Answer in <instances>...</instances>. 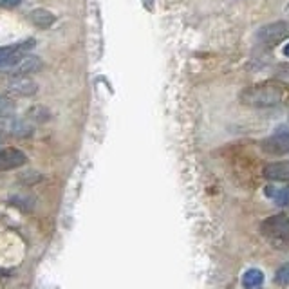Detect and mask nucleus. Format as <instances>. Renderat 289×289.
Masks as SVG:
<instances>
[{
    "mask_svg": "<svg viewBox=\"0 0 289 289\" xmlns=\"http://www.w3.org/2000/svg\"><path fill=\"white\" fill-rule=\"evenodd\" d=\"M6 90L9 94L18 96V98H27V96L36 94L38 85L27 76H11L6 83Z\"/></svg>",
    "mask_w": 289,
    "mask_h": 289,
    "instance_id": "7ed1b4c3",
    "label": "nucleus"
},
{
    "mask_svg": "<svg viewBox=\"0 0 289 289\" xmlns=\"http://www.w3.org/2000/svg\"><path fill=\"white\" fill-rule=\"evenodd\" d=\"M264 284V273L257 267H251L242 275V285L246 289H260Z\"/></svg>",
    "mask_w": 289,
    "mask_h": 289,
    "instance_id": "9b49d317",
    "label": "nucleus"
},
{
    "mask_svg": "<svg viewBox=\"0 0 289 289\" xmlns=\"http://www.w3.org/2000/svg\"><path fill=\"white\" fill-rule=\"evenodd\" d=\"M284 56H287V58H289V44L284 45Z\"/></svg>",
    "mask_w": 289,
    "mask_h": 289,
    "instance_id": "dca6fc26",
    "label": "nucleus"
},
{
    "mask_svg": "<svg viewBox=\"0 0 289 289\" xmlns=\"http://www.w3.org/2000/svg\"><path fill=\"white\" fill-rule=\"evenodd\" d=\"M29 20H31L36 27H40V29H47V27H51L54 24L56 17H54L51 11H47V9H35V11H31V13H29Z\"/></svg>",
    "mask_w": 289,
    "mask_h": 289,
    "instance_id": "9d476101",
    "label": "nucleus"
},
{
    "mask_svg": "<svg viewBox=\"0 0 289 289\" xmlns=\"http://www.w3.org/2000/svg\"><path fill=\"white\" fill-rule=\"evenodd\" d=\"M260 230L266 237H289V215L278 213V215L267 217L262 222Z\"/></svg>",
    "mask_w": 289,
    "mask_h": 289,
    "instance_id": "f03ea898",
    "label": "nucleus"
},
{
    "mask_svg": "<svg viewBox=\"0 0 289 289\" xmlns=\"http://www.w3.org/2000/svg\"><path fill=\"white\" fill-rule=\"evenodd\" d=\"M287 98V90L276 83H260L244 89L240 92V103L255 108L276 107Z\"/></svg>",
    "mask_w": 289,
    "mask_h": 289,
    "instance_id": "f257e3e1",
    "label": "nucleus"
},
{
    "mask_svg": "<svg viewBox=\"0 0 289 289\" xmlns=\"http://www.w3.org/2000/svg\"><path fill=\"white\" fill-rule=\"evenodd\" d=\"M26 163L27 158L22 150L15 149V147H8V149L0 150V172L15 170V168L22 167Z\"/></svg>",
    "mask_w": 289,
    "mask_h": 289,
    "instance_id": "423d86ee",
    "label": "nucleus"
},
{
    "mask_svg": "<svg viewBox=\"0 0 289 289\" xmlns=\"http://www.w3.org/2000/svg\"><path fill=\"white\" fill-rule=\"evenodd\" d=\"M13 112V103L8 98L0 96V117H9Z\"/></svg>",
    "mask_w": 289,
    "mask_h": 289,
    "instance_id": "4468645a",
    "label": "nucleus"
},
{
    "mask_svg": "<svg viewBox=\"0 0 289 289\" xmlns=\"http://www.w3.org/2000/svg\"><path fill=\"white\" fill-rule=\"evenodd\" d=\"M262 176L269 181H289V161L269 163L264 167Z\"/></svg>",
    "mask_w": 289,
    "mask_h": 289,
    "instance_id": "1a4fd4ad",
    "label": "nucleus"
},
{
    "mask_svg": "<svg viewBox=\"0 0 289 289\" xmlns=\"http://www.w3.org/2000/svg\"><path fill=\"white\" fill-rule=\"evenodd\" d=\"M262 150L267 154H273V156H284L289 154V132H280L267 137V139L262 141Z\"/></svg>",
    "mask_w": 289,
    "mask_h": 289,
    "instance_id": "0eeeda50",
    "label": "nucleus"
},
{
    "mask_svg": "<svg viewBox=\"0 0 289 289\" xmlns=\"http://www.w3.org/2000/svg\"><path fill=\"white\" fill-rule=\"evenodd\" d=\"M266 195L267 197H273L278 204H289V188L275 190V188H271V186H267Z\"/></svg>",
    "mask_w": 289,
    "mask_h": 289,
    "instance_id": "f8f14e48",
    "label": "nucleus"
},
{
    "mask_svg": "<svg viewBox=\"0 0 289 289\" xmlns=\"http://www.w3.org/2000/svg\"><path fill=\"white\" fill-rule=\"evenodd\" d=\"M22 2V0H0V6H4V8H15Z\"/></svg>",
    "mask_w": 289,
    "mask_h": 289,
    "instance_id": "2eb2a0df",
    "label": "nucleus"
},
{
    "mask_svg": "<svg viewBox=\"0 0 289 289\" xmlns=\"http://www.w3.org/2000/svg\"><path fill=\"white\" fill-rule=\"evenodd\" d=\"M275 282L280 285H289V264H285V266H282L278 271H276Z\"/></svg>",
    "mask_w": 289,
    "mask_h": 289,
    "instance_id": "ddd939ff",
    "label": "nucleus"
},
{
    "mask_svg": "<svg viewBox=\"0 0 289 289\" xmlns=\"http://www.w3.org/2000/svg\"><path fill=\"white\" fill-rule=\"evenodd\" d=\"M31 47H35V40H27L24 44L0 47V67H11L20 56L27 54V49H31Z\"/></svg>",
    "mask_w": 289,
    "mask_h": 289,
    "instance_id": "39448f33",
    "label": "nucleus"
},
{
    "mask_svg": "<svg viewBox=\"0 0 289 289\" xmlns=\"http://www.w3.org/2000/svg\"><path fill=\"white\" fill-rule=\"evenodd\" d=\"M42 67H44V63H42V60L38 56H35V54H24V56H20L9 67V71H11L13 76H27V74L38 72Z\"/></svg>",
    "mask_w": 289,
    "mask_h": 289,
    "instance_id": "20e7f679",
    "label": "nucleus"
},
{
    "mask_svg": "<svg viewBox=\"0 0 289 289\" xmlns=\"http://www.w3.org/2000/svg\"><path fill=\"white\" fill-rule=\"evenodd\" d=\"M289 36V24L287 22H273L269 26H264L258 31V38L264 42H280Z\"/></svg>",
    "mask_w": 289,
    "mask_h": 289,
    "instance_id": "6e6552de",
    "label": "nucleus"
}]
</instances>
